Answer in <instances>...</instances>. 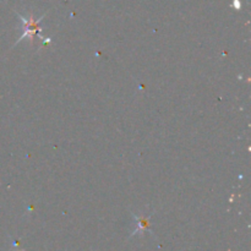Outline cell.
I'll use <instances>...</instances> for the list:
<instances>
[{
    "instance_id": "obj_1",
    "label": "cell",
    "mask_w": 251,
    "mask_h": 251,
    "mask_svg": "<svg viewBox=\"0 0 251 251\" xmlns=\"http://www.w3.org/2000/svg\"><path fill=\"white\" fill-rule=\"evenodd\" d=\"M21 20L22 22H24V34H22L21 38H20L16 43H19V42L22 41V39H28V41L32 43L34 37L39 36V32L42 31V28L38 25L42 19H34L33 16H29V17L21 16Z\"/></svg>"
},
{
    "instance_id": "obj_2",
    "label": "cell",
    "mask_w": 251,
    "mask_h": 251,
    "mask_svg": "<svg viewBox=\"0 0 251 251\" xmlns=\"http://www.w3.org/2000/svg\"><path fill=\"white\" fill-rule=\"evenodd\" d=\"M134 218L136 220V222H137V228L134 230V232H132V234L130 235V238L134 237V235H136L137 233H144L145 230H150V232L152 233V229H151L152 215H150L149 217H137L136 215H134Z\"/></svg>"
}]
</instances>
